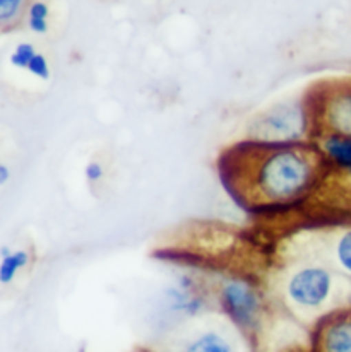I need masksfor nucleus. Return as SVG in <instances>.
Returning <instances> with one entry per match:
<instances>
[{
    "mask_svg": "<svg viewBox=\"0 0 351 352\" xmlns=\"http://www.w3.org/2000/svg\"><path fill=\"white\" fill-rule=\"evenodd\" d=\"M48 16H50V9L45 2H34L31 3L28 9V26L33 33L45 34L48 31Z\"/></svg>",
    "mask_w": 351,
    "mask_h": 352,
    "instance_id": "obj_12",
    "label": "nucleus"
},
{
    "mask_svg": "<svg viewBox=\"0 0 351 352\" xmlns=\"http://www.w3.org/2000/svg\"><path fill=\"white\" fill-rule=\"evenodd\" d=\"M248 340L226 318H198L170 340L163 352H247Z\"/></svg>",
    "mask_w": 351,
    "mask_h": 352,
    "instance_id": "obj_5",
    "label": "nucleus"
},
{
    "mask_svg": "<svg viewBox=\"0 0 351 352\" xmlns=\"http://www.w3.org/2000/svg\"><path fill=\"white\" fill-rule=\"evenodd\" d=\"M26 0H0V26H10L19 19Z\"/></svg>",
    "mask_w": 351,
    "mask_h": 352,
    "instance_id": "obj_13",
    "label": "nucleus"
},
{
    "mask_svg": "<svg viewBox=\"0 0 351 352\" xmlns=\"http://www.w3.org/2000/svg\"><path fill=\"white\" fill-rule=\"evenodd\" d=\"M211 293L204 289L201 280L191 272L175 277L163 289V308L177 322H192L208 311Z\"/></svg>",
    "mask_w": 351,
    "mask_h": 352,
    "instance_id": "obj_8",
    "label": "nucleus"
},
{
    "mask_svg": "<svg viewBox=\"0 0 351 352\" xmlns=\"http://www.w3.org/2000/svg\"><path fill=\"white\" fill-rule=\"evenodd\" d=\"M36 54V48L31 43H19L10 54V65L19 70H28V65H30V62Z\"/></svg>",
    "mask_w": 351,
    "mask_h": 352,
    "instance_id": "obj_14",
    "label": "nucleus"
},
{
    "mask_svg": "<svg viewBox=\"0 0 351 352\" xmlns=\"http://www.w3.org/2000/svg\"><path fill=\"white\" fill-rule=\"evenodd\" d=\"M221 316L226 318L251 346L261 342L268 323V301L261 287L244 276H224L211 287Z\"/></svg>",
    "mask_w": 351,
    "mask_h": 352,
    "instance_id": "obj_3",
    "label": "nucleus"
},
{
    "mask_svg": "<svg viewBox=\"0 0 351 352\" xmlns=\"http://www.w3.org/2000/svg\"><path fill=\"white\" fill-rule=\"evenodd\" d=\"M314 133L331 132L351 137V82L336 80L314 89L307 98Z\"/></svg>",
    "mask_w": 351,
    "mask_h": 352,
    "instance_id": "obj_6",
    "label": "nucleus"
},
{
    "mask_svg": "<svg viewBox=\"0 0 351 352\" xmlns=\"http://www.w3.org/2000/svg\"><path fill=\"white\" fill-rule=\"evenodd\" d=\"M324 168V160L312 142L271 146L244 140L221 160L230 192L252 209L300 202L321 182Z\"/></svg>",
    "mask_w": 351,
    "mask_h": 352,
    "instance_id": "obj_1",
    "label": "nucleus"
},
{
    "mask_svg": "<svg viewBox=\"0 0 351 352\" xmlns=\"http://www.w3.org/2000/svg\"><path fill=\"white\" fill-rule=\"evenodd\" d=\"M312 352H351V306L315 325Z\"/></svg>",
    "mask_w": 351,
    "mask_h": 352,
    "instance_id": "obj_9",
    "label": "nucleus"
},
{
    "mask_svg": "<svg viewBox=\"0 0 351 352\" xmlns=\"http://www.w3.org/2000/svg\"><path fill=\"white\" fill-rule=\"evenodd\" d=\"M10 179V170L7 164H2L0 163V186L6 185V183H9Z\"/></svg>",
    "mask_w": 351,
    "mask_h": 352,
    "instance_id": "obj_17",
    "label": "nucleus"
},
{
    "mask_svg": "<svg viewBox=\"0 0 351 352\" xmlns=\"http://www.w3.org/2000/svg\"><path fill=\"white\" fill-rule=\"evenodd\" d=\"M312 139L314 122L307 98L271 104L255 115L245 135V140L271 146L310 144Z\"/></svg>",
    "mask_w": 351,
    "mask_h": 352,
    "instance_id": "obj_4",
    "label": "nucleus"
},
{
    "mask_svg": "<svg viewBox=\"0 0 351 352\" xmlns=\"http://www.w3.org/2000/svg\"><path fill=\"white\" fill-rule=\"evenodd\" d=\"M297 258L319 260L351 283V224L314 231L301 239Z\"/></svg>",
    "mask_w": 351,
    "mask_h": 352,
    "instance_id": "obj_7",
    "label": "nucleus"
},
{
    "mask_svg": "<svg viewBox=\"0 0 351 352\" xmlns=\"http://www.w3.org/2000/svg\"><path fill=\"white\" fill-rule=\"evenodd\" d=\"M276 298L284 311L305 325L351 306V283L326 263L295 258L284 267L275 283Z\"/></svg>",
    "mask_w": 351,
    "mask_h": 352,
    "instance_id": "obj_2",
    "label": "nucleus"
},
{
    "mask_svg": "<svg viewBox=\"0 0 351 352\" xmlns=\"http://www.w3.org/2000/svg\"><path fill=\"white\" fill-rule=\"evenodd\" d=\"M31 255L26 250H12L9 255L0 258V284L9 286L14 283L17 274L30 265Z\"/></svg>",
    "mask_w": 351,
    "mask_h": 352,
    "instance_id": "obj_11",
    "label": "nucleus"
},
{
    "mask_svg": "<svg viewBox=\"0 0 351 352\" xmlns=\"http://www.w3.org/2000/svg\"><path fill=\"white\" fill-rule=\"evenodd\" d=\"M28 72L40 80H50L52 79L50 62H48V58L45 57L43 54L34 55L33 60L30 62V65H28Z\"/></svg>",
    "mask_w": 351,
    "mask_h": 352,
    "instance_id": "obj_15",
    "label": "nucleus"
},
{
    "mask_svg": "<svg viewBox=\"0 0 351 352\" xmlns=\"http://www.w3.org/2000/svg\"><path fill=\"white\" fill-rule=\"evenodd\" d=\"M83 173H84V178H86V182L89 183V185H98V183L103 182L105 179L107 171H105V166L100 163V161L91 160L86 163Z\"/></svg>",
    "mask_w": 351,
    "mask_h": 352,
    "instance_id": "obj_16",
    "label": "nucleus"
},
{
    "mask_svg": "<svg viewBox=\"0 0 351 352\" xmlns=\"http://www.w3.org/2000/svg\"><path fill=\"white\" fill-rule=\"evenodd\" d=\"M312 144L324 160L326 166L351 178V137L331 132L314 133Z\"/></svg>",
    "mask_w": 351,
    "mask_h": 352,
    "instance_id": "obj_10",
    "label": "nucleus"
}]
</instances>
